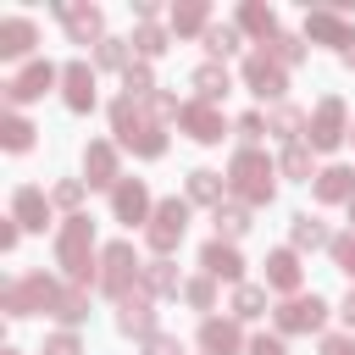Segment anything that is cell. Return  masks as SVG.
<instances>
[{
	"label": "cell",
	"mask_w": 355,
	"mask_h": 355,
	"mask_svg": "<svg viewBox=\"0 0 355 355\" xmlns=\"http://www.w3.org/2000/svg\"><path fill=\"white\" fill-rule=\"evenodd\" d=\"M322 355H355V338H327Z\"/></svg>",
	"instance_id": "f907efd6"
},
{
	"label": "cell",
	"mask_w": 355,
	"mask_h": 355,
	"mask_svg": "<svg viewBox=\"0 0 355 355\" xmlns=\"http://www.w3.org/2000/svg\"><path fill=\"white\" fill-rule=\"evenodd\" d=\"M139 122H144L139 100H128V94H122V100H111V133H116V139H128V133H133Z\"/></svg>",
	"instance_id": "8d00e7d4"
},
{
	"label": "cell",
	"mask_w": 355,
	"mask_h": 355,
	"mask_svg": "<svg viewBox=\"0 0 355 355\" xmlns=\"http://www.w3.org/2000/svg\"><path fill=\"white\" fill-rule=\"evenodd\" d=\"M205 50H211V61L233 55V50H239V28H233V22H211V28H205Z\"/></svg>",
	"instance_id": "d590c367"
},
{
	"label": "cell",
	"mask_w": 355,
	"mask_h": 355,
	"mask_svg": "<svg viewBox=\"0 0 355 355\" xmlns=\"http://www.w3.org/2000/svg\"><path fill=\"white\" fill-rule=\"evenodd\" d=\"M55 300H61V283H55V277H44V272H28V277H17V283H6V288H0V311H6V316L55 311Z\"/></svg>",
	"instance_id": "277c9868"
},
{
	"label": "cell",
	"mask_w": 355,
	"mask_h": 355,
	"mask_svg": "<svg viewBox=\"0 0 355 355\" xmlns=\"http://www.w3.org/2000/svg\"><path fill=\"white\" fill-rule=\"evenodd\" d=\"M55 17L67 22V33H72V44H100V28H105V17H100V6H72V0H61L55 6Z\"/></svg>",
	"instance_id": "4fadbf2b"
},
{
	"label": "cell",
	"mask_w": 355,
	"mask_h": 355,
	"mask_svg": "<svg viewBox=\"0 0 355 355\" xmlns=\"http://www.w3.org/2000/svg\"><path fill=\"white\" fill-rule=\"evenodd\" d=\"M239 33H255L261 44H266V39H277V11H272V6H261V0H244V6H239Z\"/></svg>",
	"instance_id": "44dd1931"
},
{
	"label": "cell",
	"mask_w": 355,
	"mask_h": 355,
	"mask_svg": "<svg viewBox=\"0 0 355 355\" xmlns=\"http://www.w3.org/2000/svg\"><path fill=\"white\" fill-rule=\"evenodd\" d=\"M144 355H183V344L172 333H155V338H144Z\"/></svg>",
	"instance_id": "7dc6e473"
},
{
	"label": "cell",
	"mask_w": 355,
	"mask_h": 355,
	"mask_svg": "<svg viewBox=\"0 0 355 355\" xmlns=\"http://www.w3.org/2000/svg\"><path fill=\"white\" fill-rule=\"evenodd\" d=\"M111 211H116V222H150L155 216V205H150V189L139 183V178H122L116 189H111Z\"/></svg>",
	"instance_id": "8fae6325"
},
{
	"label": "cell",
	"mask_w": 355,
	"mask_h": 355,
	"mask_svg": "<svg viewBox=\"0 0 355 355\" xmlns=\"http://www.w3.org/2000/svg\"><path fill=\"white\" fill-rule=\"evenodd\" d=\"M250 355H288V349H283V338H266L261 333V338H250Z\"/></svg>",
	"instance_id": "681fc988"
},
{
	"label": "cell",
	"mask_w": 355,
	"mask_h": 355,
	"mask_svg": "<svg viewBox=\"0 0 355 355\" xmlns=\"http://www.w3.org/2000/svg\"><path fill=\"white\" fill-rule=\"evenodd\" d=\"M0 355H17V349H0Z\"/></svg>",
	"instance_id": "9f6ffc18"
},
{
	"label": "cell",
	"mask_w": 355,
	"mask_h": 355,
	"mask_svg": "<svg viewBox=\"0 0 355 355\" xmlns=\"http://www.w3.org/2000/svg\"><path fill=\"white\" fill-rule=\"evenodd\" d=\"M133 155H144V161H155V155H166V133H161V122H139L128 139H122Z\"/></svg>",
	"instance_id": "484cf974"
},
{
	"label": "cell",
	"mask_w": 355,
	"mask_h": 355,
	"mask_svg": "<svg viewBox=\"0 0 355 355\" xmlns=\"http://www.w3.org/2000/svg\"><path fill=\"white\" fill-rule=\"evenodd\" d=\"M178 128H183L194 144H222L227 116H222L216 105H205V100H189V105H183V116H178Z\"/></svg>",
	"instance_id": "9c48e42d"
},
{
	"label": "cell",
	"mask_w": 355,
	"mask_h": 355,
	"mask_svg": "<svg viewBox=\"0 0 355 355\" xmlns=\"http://www.w3.org/2000/svg\"><path fill=\"white\" fill-rule=\"evenodd\" d=\"M61 100H67L72 111H89V105H94V67H89V61H67V67H61Z\"/></svg>",
	"instance_id": "5bb4252c"
},
{
	"label": "cell",
	"mask_w": 355,
	"mask_h": 355,
	"mask_svg": "<svg viewBox=\"0 0 355 355\" xmlns=\"http://www.w3.org/2000/svg\"><path fill=\"white\" fill-rule=\"evenodd\" d=\"M349 139H355V128H349Z\"/></svg>",
	"instance_id": "680465c9"
},
{
	"label": "cell",
	"mask_w": 355,
	"mask_h": 355,
	"mask_svg": "<svg viewBox=\"0 0 355 355\" xmlns=\"http://www.w3.org/2000/svg\"><path fill=\"white\" fill-rule=\"evenodd\" d=\"M305 39H316V44H349V28H344V17L338 11H311L305 17Z\"/></svg>",
	"instance_id": "7402d4cb"
},
{
	"label": "cell",
	"mask_w": 355,
	"mask_h": 355,
	"mask_svg": "<svg viewBox=\"0 0 355 355\" xmlns=\"http://www.w3.org/2000/svg\"><path fill=\"white\" fill-rule=\"evenodd\" d=\"M200 266H205V277H222V283H239L244 277V261H239V250L227 239H211L200 250Z\"/></svg>",
	"instance_id": "2e32d148"
},
{
	"label": "cell",
	"mask_w": 355,
	"mask_h": 355,
	"mask_svg": "<svg viewBox=\"0 0 355 355\" xmlns=\"http://www.w3.org/2000/svg\"><path fill=\"white\" fill-rule=\"evenodd\" d=\"M0 144H6V150H28V144H33V122L17 116V111H6V116H0Z\"/></svg>",
	"instance_id": "836d02e7"
},
{
	"label": "cell",
	"mask_w": 355,
	"mask_h": 355,
	"mask_svg": "<svg viewBox=\"0 0 355 355\" xmlns=\"http://www.w3.org/2000/svg\"><path fill=\"white\" fill-rule=\"evenodd\" d=\"M344 61H349V67H355V33H349V44H344Z\"/></svg>",
	"instance_id": "11a10c76"
},
{
	"label": "cell",
	"mask_w": 355,
	"mask_h": 355,
	"mask_svg": "<svg viewBox=\"0 0 355 355\" xmlns=\"http://www.w3.org/2000/svg\"><path fill=\"white\" fill-rule=\"evenodd\" d=\"M55 322H67V327H78L83 316H89V288H78V283H67L61 288V300H55V311H50Z\"/></svg>",
	"instance_id": "f546056e"
},
{
	"label": "cell",
	"mask_w": 355,
	"mask_h": 355,
	"mask_svg": "<svg viewBox=\"0 0 355 355\" xmlns=\"http://www.w3.org/2000/svg\"><path fill=\"white\" fill-rule=\"evenodd\" d=\"M133 17L139 22H155V0H133Z\"/></svg>",
	"instance_id": "f5cc1de1"
},
{
	"label": "cell",
	"mask_w": 355,
	"mask_h": 355,
	"mask_svg": "<svg viewBox=\"0 0 355 355\" xmlns=\"http://www.w3.org/2000/svg\"><path fill=\"white\" fill-rule=\"evenodd\" d=\"M239 133H244V139H261V133H266V116H261V111H244V116H239Z\"/></svg>",
	"instance_id": "c3c4849f"
},
{
	"label": "cell",
	"mask_w": 355,
	"mask_h": 355,
	"mask_svg": "<svg viewBox=\"0 0 355 355\" xmlns=\"http://www.w3.org/2000/svg\"><path fill=\"white\" fill-rule=\"evenodd\" d=\"M272 316H277V333H316V327L327 322V305H322L316 294H311V300L294 294V300H283Z\"/></svg>",
	"instance_id": "30bf717a"
},
{
	"label": "cell",
	"mask_w": 355,
	"mask_h": 355,
	"mask_svg": "<svg viewBox=\"0 0 355 355\" xmlns=\"http://www.w3.org/2000/svg\"><path fill=\"white\" fill-rule=\"evenodd\" d=\"M122 89H128V100H150V94H155V78H150V67H144V61H133V67L122 72Z\"/></svg>",
	"instance_id": "ab89813d"
},
{
	"label": "cell",
	"mask_w": 355,
	"mask_h": 355,
	"mask_svg": "<svg viewBox=\"0 0 355 355\" xmlns=\"http://www.w3.org/2000/svg\"><path fill=\"white\" fill-rule=\"evenodd\" d=\"M277 172H283V178H294V183H311V178H316V172H311V144H305V139H300V144H283Z\"/></svg>",
	"instance_id": "83f0119b"
},
{
	"label": "cell",
	"mask_w": 355,
	"mask_h": 355,
	"mask_svg": "<svg viewBox=\"0 0 355 355\" xmlns=\"http://www.w3.org/2000/svg\"><path fill=\"white\" fill-rule=\"evenodd\" d=\"M327 250H333V261H338V272H349V277H355V233H338V239H333Z\"/></svg>",
	"instance_id": "7bdbcfd3"
},
{
	"label": "cell",
	"mask_w": 355,
	"mask_h": 355,
	"mask_svg": "<svg viewBox=\"0 0 355 355\" xmlns=\"http://www.w3.org/2000/svg\"><path fill=\"white\" fill-rule=\"evenodd\" d=\"M17 233H22L17 222H0V250H17Z\"/></svg>",
	"instance_id": "816d5d0a"
},
{
	"label": "cell",
	"mask_w": 355,
	"mask_h": 355,
	"mask_svg": "<svg viewBox=\"0 0 355 355\" xmlns=\"http://www.w3.org/2000/svg\"><path fill=\"white\" fill-rule=\"evenodd\" d=\"M338 316H344V322H349V327H355V288H349V294H344V305H338Z\"/></svg>",
	"instance_id": "db71d44e"
},
{
	"label": "cell",
	"mask_w": 355,
	"mask_h": 355,
	"mask_svg": "<svg viewBox=\"0 0 355 355\" xmlns=\"http://www.w3.org/2000/svg\"><path fill=\"white\" fill-rule=\"evenodd\" d=\"M133 50H139V61H155V55L166 50V28H155V22H144V28L133 33Z\"/></svg>",
	"instance_id": "f35d334b"
},
{
	"label": "cell",
	"mask_w": 355,
	"mask_h": 355,
	"mask_svg": "<svg viewBox=\"0 0 355 355\" xmlns=\"http://www.w3.org/2000/svg\"><path fill=\"white\" fill-rule=\"evenodd\" d=\"M205 28H211V6H205V0L172 6V33H200V39H205Z\"/></svg>",
	"instance_id": "4316f807"
},
{
	"label": "cell",
	"mask_w": 355,
	"mask_h": 355,
	"mask_svg": "<svg viewBox=\"0 0 355 355\" xmlns=\"http://www.w3.org/2000/svg\"><path fill=\"white\" fill-rule=\"evenodd\" d=\"M83 172H89L94 189H116V183H122V172H116V144L94 139V144L83 150Z\"/></svg>",
	"instance_id": "9a60e30c"
},
{
	"label": "cell",
	"mask_w": 355,
	"mask_h": 355,
	"mask_svg": "<svg viewBox=\"0 0 355 355\" xmlns=\"http://www.w3.org/2000/svg\"><path fill=\"white\" fill-rule=\"evenodd\" d=\"M116 327L128 333V338H155V311H150V294H144V283L122 300V311H116Z\"/></svg>",
	"instance_id": "7c38bea8"
},
{
	"label": "cell",
	"mask_w": 355,
	"mask_h": 355,
	"mask_svg": "<svg viewBox=\"0 0 355 355\" xmlns=\"http://www.w3.org/2000/svg\"><path fill=\"white\" fill-rule=\"evenodd\" d=\"M266 55H272L277 67H294V61H305V39H294V33H277V39H266Z\"/></svg>",
	"instance_id": "74e56055"
},
{
	"label": "cell",
	"mask_w": 355,
	"mask_h": 355,
	"mask_svg": "<svg viewBox=\"0 0 355 355\" xmlns=\"http://www.w3.org/2000/svg\"><path fill=\"white\" fill-rule=\"evenodd\" d=\"M55 261L67 266V277H72L78 288L100 283V266H94V222H89L83 211L61 222V239H55Z\"/></svg>",
	"instance_id": "6da1fadb"
},
{
	"label": "cell",
	"mask_w": 355,
	"mask_h": 355,
	"mask_svg": "<svg viewBox=\"0 0 355 355\" xmlns=\"http://www.w3.org/2000/svg\"><path fill=\"white\" fill-rule=\"evenodd\" d=\"M288 239H294V250H316V244H333V239H327V227H322L316 216H294V222H288Z\"/></svg>",
	"instance_id": "e575fe53"
},
{
	"label": "cell",
	"mask_w": 355,
	"mask_h": 355,
	"mask_svg": "<svg viewBox=\"0 0 355 355\" xmlns=\"http://www.w3.org/2000/svg\"><path fill=\"white\" fill-rule=\"evenodd\" d=\"M316 200L322 205H355V172L349 166H322L316 172Z\"/></svg>",
	"instance_id": "ac0fdd59"
},
{
	"label": "cell",
	"mask_w": 355,
	"mask_h": 355,
	"mask_svg": "<svg viewBox=\"0 0 355 355\" xmlns=\"http://www.w3.org/2000/svg\"><path fill=\"white\" fill-rule=\"evenodd\" d=\"M144 294H178V266L166 255L144 261Z\"/></svg>",
	"instance_id": "4dcf8cb0"
},
{
	"label": "cell",
	"mask_w": 355,
	"mask_h": 355,
	"mask_svg": "<svg viewBox=\"0 0 355 355\" xmlns=\"http://www.w3.org/2000/svg\"><path fill=\"white\" fill-rule=\"evenodd\" d=\"M44 355H83V344H78V333H55L44 344Z\"/></svg>",
	"instance_id": "bcb514c9"
},
{
	"label": "cell",
	"mask_w": 355,
	"mask_h": 355,
	"mask_svg": "<svg viewBox=\"0 0 355 355\" xmlns=\"http://www.w3.org/2000/svg\"><path fill=\"white\" fill-rule=\"evenodd\" d=\"M227 89H233V78H227V67H222V61H205V67H194V94H200L205 105H216Z\"/></svg>",
	"instance_id": "603a6c76"
},
{
	"label": "cell",
	"mask_w": 355,
	"mask_h": 355,
	"mask_svg": "<svg viewBox=\"0 0 355 355\" xmlns=\"http://www.w3.org/2000/svg\"><path fill=\"white\" fill-rule=\"evenodd\" d=\"M33 39H39V33H33L28 17H6V22H0V55H28Z\"/></svg>",
	"instance_id": "cb8c5ba5"
},
{
	"label": "cell",
	"mask_w": 355,
	"mask_h": 355,
	"mask_svg": "<svg viewBox=\"0 0 355 355\" xmlns=\"http://www.w3.org/2000/svg\"><path fill=\"white\" fill-rule=\"evenodd\" d=\"M94 61H100V67H116V72H128V67H133V55H128V39H100Z\"/></svg>",
	"instance_id": "60d3db41"
},
{
	"label": "cell",
	"mask_w": 355,
	"mask_h": 355,
	"mask_svg": "<svg viewBox=\"0 0 355 355\" xmlns=\"http://www.w3.org/2000/svg\"><path fill=\"white\" fill-rule=\"evenodd\" d=\"M266 288H277V294L294 300V288H300V255L294 250H272L266 255Z\"/></svg>",
	"instance_id": "ffe728a7"
},
{
	"label": "cell",
	"mask_w": 355,
	"mask_h": 355,
	"mask_svg": "<svg viewBox=\"0 0 355 355\" xmlns=\"http://www.w3.org/2000/svg\"><path fill=\"white\" fill-rule=\"evenodd\" d=\"M344 139H349V128H344V100H338V94H322L316 111L305 116V144H311V150H338Z\"/></svg>",
	"instance_id": "5b68a950"
},
{
	"label": "cell",
	"mask_w": 355,
	"mask_h": 355,
	"mask_svg": "<svg viewBox=\"0 0 355 355\" xmlns=\"http://www.w3.org/2000/svg\"><path fill=\"white\" fill-rule=\"evenodd\" d=\"M55 83H61V67H50V61H28V67H22L11 83H0V89H6L11 105H28V100H39V94L55 89Z\"/></svg>",
	"instance_id": "ba28073f"
},
{
	"label": "cell",
	"mask_w": 355,
	"mask_h": 355,
	"mask_svg": "<svg viewBox=\"0 0 355 355\" xmlns=\"http://www.w3.org/2000/svg\"><path fill=\"white\" fill-rule=\"evenodd\" d=\"M255 316H266V288L239 283L233 288V322H255Z\"/></svg>",
	"instance_id": "1f68e13d"
},
{
	"label": "cell",
	"mask_w": 355,
	"mask_h": 355,
	"mask_svg": "<svg viewBox=\"0 0 355 355\" xmlns=\"http://www.w3.org/2000/svg\"><path fill=\"white\" fill-rule=\"evenodd\" d=\"M200 349H205V355H239V349H244V333H239V322L205 316V322H200Z\"/></svg>",
	"instance_id": "e0dca14e"
},
{
	"label": "cell",
	"mask_w": 355,
	"mask_h": 355,
	"mask_svg": "<svg viewBox=\"0 0 355 355\" xmlns=\"http://www.w3.org/2000/svg\"><path fill=\"white\" fill-rule=\"evenodd\" d=\"M150 116H155V122H172V116H183V105H178L172 94H161V89H155V94H150Z\"/></svg>",
	"instance_id": "f6af8a7d"
},
{
	"label": "cell",
	"mask_w": 355,
	"mask_h": 355,
	"mask_svg": "<svg viewBox=\"0 0 355 355\" xmlns=\"http://www.w3.org/2000/svg\"><path fill=\"white\" fill-rule=\"evenodd\" d=\"M349 222H355V205H349Z\"/></svg>",
	"instance_id": "6f0895ef"
},
{
	"label": "cell",
	"mask_w": 355,
	"mask_h": 355,
	"mask_svg": "<svg viewBox=\"0 0 355 355\" xmlns=\"http://www.w3.org/2000/svg\"><path fill=\"white\" fill-rule=\"evenodd\" d=\"M183 300H189L194 311H211V305H216V277H189V283H183Z\"/></svg>",
	"instance_id": "b9f144b4"
},
{
	"label": "cell",
	"mask_w": 355,
	"mask_h": 355,
	"mask_svg": "<svg viewBox=\"0 0 355 355\" xmlns=\"http://www.w3.org/2000/svg\"><path fill=\"white\" fill-rule=\"evenodd\" d=\"M244 89L255 100H283L288 94V67H277L266 50H255V55H244Z\"/></svg>",
	"instance_id": "52a82bcc"
},
{
	"label": "cell",
	"mask_w": 355,
	"mask_h": 355,
	"mask_svg": "<svg viewBox=\"0 0 355 355\" xmlns=\"http://www.w3.org/2000/svg\"><path fill=\"white\" fill-rule=\"evenodd\" d=\"M266 133H277L283 144H300V133H305V116H300L294 105H277V111L266 116Z\"/></svg>",
	"instance_id": "d6a6232c"
},
{
	"label": "cell",
	"mask_w": 355,
	"mask_h": 355,
	"mask_svg": "<svg viewBox=\"0 0 355 355\" xmlns=\"http://www.w3.org/2000/svg\"><path fill=\"white\" fill-rule=\"evenodd\" d=\"M55 205H67L72 216H78V200H83V178H67V183H55V194H50Z\"/></svg>",
	"instance_id": "ee69618b"
},
{
	"label": "cell",
	"mask_w": 355,
	"mask_h": 355,
	"mask_svg": "<svg viewBox=\"0 0 355 355\" xmlns=\"http://www.w3.org/2000/svg\"><path fill=\"white\" fill-rule=\"evenodd\" d=\"M139 283H144V261L133 255V244H128V239L105 244V250H100V288H105V294L122 305V300H128Z\"/></svg>",
	"instance_id": "3957f363"
},
{
	"label": "cell",
	"mask_w": 355,
	"mask_h": 355,
	"mask_svg": "<svg viewBox=\"0 0 355 355\" xmlns=\"http://www.w3.org/2000/svg\"><path fill=\"white\" fill-rule=\"evenodd\" d=\"M277 166L261 155V150H239L233 161H227V189H233V200H244V205H272V194H277Z\"/></svg>",
	"instance_id": "7a4b0ae2"
},
{
	"label": "cell",
	"mask_w": 355,
	"mask_h": 355,
	"mask_svg": "<svg viewBox=\"0 0 355 355\" xmlns=\"http://www.w3.org/2000/svg\"><path fill=\"white\" fill-rule=\"evenodd\" d=\"M183 233H189V200H161L155 216H150V227H144L150 250H155V255H172V250L183 244Z\"/></svg>",
	"instance_id": "8992f818"
},
{
	"label": "cell",
	"mask_w": 355,
	"mask_h": 355,
	"mask_svg": "<svg viewBox=\"0 0 355 355\" xmlns=\"http://www.w3.org/2000/svg\"><path fill=\"white\" fill-rule=\"evenodd\" d=\"M11 222L39 233V227L50 222V200H44V189H17V200H11Z\"/></svg>",
	"instance_id": "d6986e66"
},
{
	"label": "cell",
	"mask_w": 355,
	"mask_h": 355,
	"mask_svg": "<svg viewBox=\"0 0 355 355\" xmlns=\"http://www.w3.org/2000/svg\"><path fill=\"white\" fill-rule=\"evenodd\" d=\"M222 189H227V178H222V172H205V166H200V172H189V200H200V205H211V211H216V205H222Z\"/></svg>",
	"instance_id": "f1b7e54d"
},
{
	"label": "cell",
	"mask_w": 355,
	"mask_h": 355,
	"mask_svg": "<svg viewBox=\"0 0 355 355\" xmlns=\"http://www.w3.org/2000/svg\"><path fill=\"white\" fill-rule=\"evenodd\" d=\"M211 222H216V239H239V233H250V205L244 200H227V205H216L211 211Z\"/></svg>",
	"instance_id": "d4e9b609"
}]
</instances>
